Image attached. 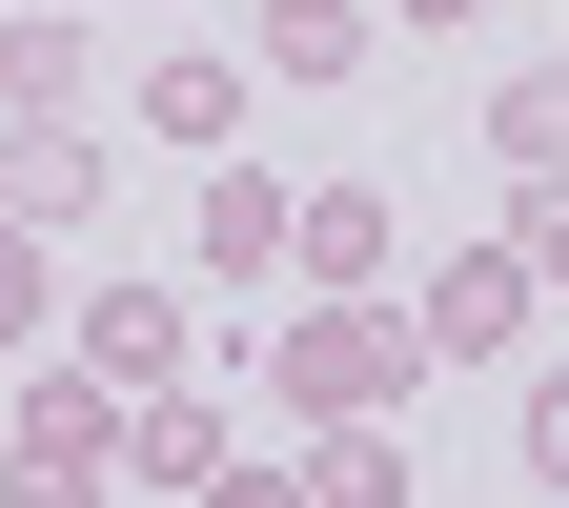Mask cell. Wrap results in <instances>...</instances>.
I'll return each instance as SVG.
<instances>
[{
  "label": "cell",
  "mask_w": 569,
  "mask_h": 508,
  "mask_svg": "<svg viewBox=\"0 0 569 508\" xmlns=\"http://www.w3.org/2000/svg\"><path fill=\"white\" fill-rule=\"evenodd\" d=\"M21 102H82V21H41V0H0V122Z\"/></svg>",
  "instance_id": "4fadbf2b"
},
{
  "label": "cell",
  "mask_w": 569,
  "mask_h": 508,
  "mask_svg": "<svg viewBox=\"0 0 569 508\" xmlns=\"http://www.w3.org/2000/svg\"><path fill=\"white\" fill-rule=\"evenodd\" d=\"M122 488H244V427L203 387H122Z\"/></svg>",
  "instance_id": "9c48e42d"
},
{
  "label": "cell",
  "mask_w": 569,
  "mask_h": 508,
  "mask_svg": "<svg viewBox=\"0 0 569 508\" xmlns=\"http://www.w3.org/2000/svg\"><path fill=\"white\" fill-rule=\"evenodd\" d=\"M509 468H529V488L569 508V367H529V427H509Z\"/></svg>",
  "instance_id": "2e32d148"
},
{
  "label": "cell",
  "mask_w": 569,
  "mask_h": 508,
  "mask_svg": "<svg viewBox=\"0 0 569 508\" xmlns=\"http://www.w3.org/2000/svg\"><path fill=\"white\" fill-rule=\"evenodd\" d=\"M0 225H102V122L82 102H21V122H0Z\"/></svg>",
  "instance_id": "5b68a950"
},
{
  "label": "cell",
  "mask_w": 569,
  "mask_h": 508,
  "mask_svg": "<svg viewBox=\"0 0 569 508\" xmlns=\"http://www.w3.org/2000/svg\"><path fill=\"white\" fill-rule=\"evenodd\" d=\"M407 387H427L407 285H306V306L264 326V407L284 427H346V407H407Z\"/></svg>",
  "instance_id": "6da1fadb"
},
{
  "label": "cell",
  "mask_w": 569,
  "mask_h": 508,
  "mask_svg": "<svg viewBox=\"0 0 569 508\" xmlns=\"http://www.w3.org/2000/svg\"><path fill=\"white\" fill-rule=\"evenodd\" d=\"M0 488H41V508H82V488H122V387L82 367V346L0 387Z\"/></svg>",
  "instance_id": "7a4b0ae2"
},
{
  "label": "cell",
  "mask_w": 569,
  "mask_h": 508,
  "mask_svg": "<svg viewBox=\"0 0 569 508\" xmlns=\"http://www.w3.org/2000/svg\"><path fill=\"white\" fill-rule=\"evenodd\" d=\"M509 245H529V285L569 306V163H529V183H509Z\"/></svg>",
  "instance_id": "9a60e30c"
},
{
  "label": "cell",
  "mask_w": 569,
  "mask_h": 508,
  "mask_svg": "<svg viewBox=\"0 0 569 508\" xmlns=\"http://www.w3.org/2000/svg\"><path fill=\"white\" fill-rule=\"evenodd\" d=\"M61 346H82L102 387H183V367H203V306H183V285H122V265H102L82 306H61Z\"/></svg>",
  "instance_id": "277c9868"
},
{
  "label": "cell",
  "mask_w": 569,
  "mask_h": 508,
  "mask_svg": "<svg viewBox=\"0 0 569 508\" xmlns=\"http://www.w3.org/2000/svg\"><path fill=\"white\" fill-rule=\"evenodd\" d=\"M367 21H407V41H468V21H488V0H367Z\"/></svg>",
  "instance_id": "e0dca14e"
},
{
  "label": "cell",
  "mask_w": 569,
  "mask_h": 508,
  "mask_svg": "<svg viewBox=\"0 0 569 508\" xmlns=\"http://www.w3.org/2000/svg\"><path fill=\"white\" fill-rule=\"evenodd\" d=\"M407 225H387V183H284V285H387Z\"/></svg>",
  "instance_id": "ba28073f"
},
{
  "label": "cell",
  "mask_w": 569,
  "mask_h": 508,
  "mask_svg": "<svg viewBox=\"0 0 569 508\" xmlns=\"http://www.w3.org/2000/svg\"><path fill=\"white\" fill-rule=\"evenodd\" d=\"M529 163H569V61H509L488 82V183H529Z\"/></svg>",
  "instance_id": "7c38bea8"
},
{
  "label": "cell",
  "mask_w": 569,
  "mask_h": 508,
  "mask_svg": "<svg viewBox=\"0 0 569 508\" xmlns=\"http://www.w3.org/2000/svg\"><path fill=\"white\" fill-rule=\"evenodd\" d=\"M21 346H61V265H41V225H0V367Z\"/></svg>",
  "instance_id": "5bb4252c"
},
{
  "label": "cell",
  "mask_w": 569,
  "mask_h": 508,
  "mask_svg": "<svg viewBox=\"0 0 569 508\" xmlns=\"http://www.w3.org/2000/svg\"><path fill=\"white\" fill-rule=\"evenodd\" d=\"M244 102H264V61H244V41H163V61H142V142H183V163H224Z\"/></svg>",
  "instance_id": "8992f818"
},
{
  "label": "cell",
  "mask_w": 569,
  "mask_h": 508,
  "mask_svg": "<svg viewBox=\"0 0 569 508\" xmlns=\"http://www.w3.org/2000/svg\"><path fill=\"white\" fill-rule=\"evenodd\" d=\"M529 306H549V285H529V245H509V225H488V245H448V265L407 285L427 367H509V346H529Z\"/></svg>",
  "instance_id": "3957f363"
},
{
  "label": "cell",
  "mask_w": 569,
  "mask_h": 508,
  "mask_svg": "<svg viewBox=\"0 0 569 508\" xmlns=\"http://www.w3.org/2000/svg\"><path fill=\"white\" fill-rule=\"evenodd\" d=\"M244 61H264L284 102H346V82L387 61V21H367V0H264V21H244Z\"/></svg>",
  "instance_id": "52a82bcc"
},
{
  "label": "cell",
  "mask_w": 569,
  "mask_h": 508,
  "mask_svg": "<svg viewBox=\"0 0 569 508\" xmlns=\"http://www.w3.org/2000/svg\"><path fill=\"white\" fill-rule=\"evenodd\" d=\"M306 508H407V427L387 407H346V427H306V468H284Z\"/></svg>",
  "instance_id": "8fae6325"
},
{
  "label": "cell",
  "mask_w": 569,
  "mask_h": 508,
  "mask_svg": "<svg viewBox=\"0 0 569 508\" xmlns=\"http://www.w3.org/2000/svg\"><path fill=\"white\" fill-rule=\"evenodd\" d=\"M183 265H203V285H284V183H264V163H203Z\"/></svg>",
  "instance_id": "30bf717a"
}]
</instances>
